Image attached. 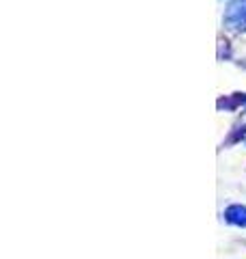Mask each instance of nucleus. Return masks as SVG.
Returning <instances> with one entry per match:
<instances>
[{
	"label": "nucleus",
	"mask_w": 246,
	"mask_h": 259,
	"mask_svg": "<svg viewBox=\"0 0 246 259\" xmlns=\"http://www.w3.org/2000/svg\"><path fill=\"white\" fill-rule=\"evenodd\" d=\"M225 221L229 225L244 227L246 229V205H229L225 209Z\"/></svg>",
	"instance_id": "1"
}]
</instances>
